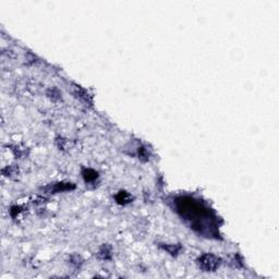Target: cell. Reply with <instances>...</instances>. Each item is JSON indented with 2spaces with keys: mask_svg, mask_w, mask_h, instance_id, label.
<instances>
[{
  "mask_svg": "<svg viewBox=\"0 0 279 279\" xmlns=\"http://www.w3.org/2000/svg\"><path fill=\"white\" fill-rule=\"evenodd\" d=\"M199 265L204 272H214L220 265V260L213 254H204L199 259Z\"/></svg>",
  "mask_w": 279,
  "mask_h": 279,
  "instance_id": "6da1fadb",
  "label": "cell"
}]
</instances>
